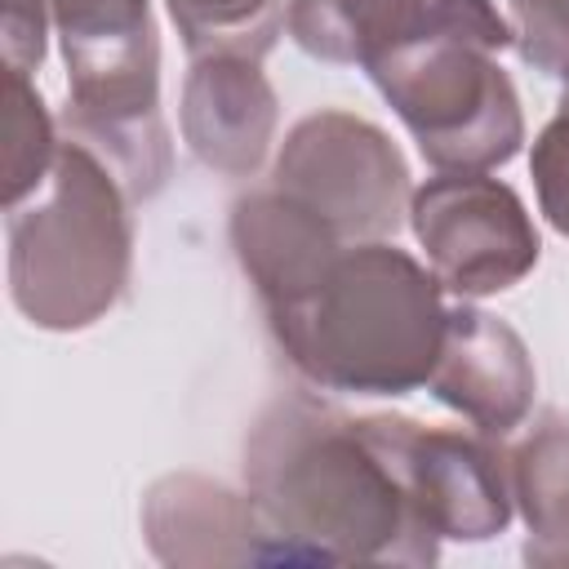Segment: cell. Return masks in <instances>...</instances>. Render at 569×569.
<instances>
[{
    "label": "cell",
    "mask_w": 569,
    "mask_h": 569,
    "mask_svg": "<svg viewBox=\"0 0 569 569\" xmlns=\"http://www.w3.org/2000/svg\"><path fill=\"white\" fill-rule=\"evenodd\" d=\"M533 173H538V191H542L547 218L569 236V98H565L560 116L547 124V133L538 138Z\"/></svg>",
    "instance_id": "cell-3"
},
{
    "label": "cell",
    "mask_w": 569,
    "mask_h": 569,
    "mask_svg": "<svg viewBox=\"0 0 569 569\" xmlns=\"http://www.w3.org/2000/svg\"><path fill=\"white\" fill-rule=\"evenodd\" d=\"M360 9H351V13H342V18H333L338 22V31H351V40H347V58H365L369 62V53H373V44H400V40H409V36H418L422 31V22H436L453 0H445V4H436L431 13L427 9H413L409 0H391L387 9H378L373 0H356ZM333 22H320V27H311V31H302L298 40L311 49Z\"/></svg>",
    "instance_id": "cell-2"
},
{
    "label": "cell",
    "mask_w": 569,
    "mask_h": 569,
    "mask_svg": "<svg viewBox=\"0 0 569 569\" xmlns=\"http://www.w3.org/2000/svg\"><path fill=\"white\" fill-rule=\"evenodd\" d=\"M173 18H182V27L191 31V49H200V36L213 31L218 40H236L231 31H240L244 22L253 27V18L262 9H271V0H169Z\"/></svg>",
    "instance_id": "cell-4"
},
{
    "label": "cell",
    "mask_w": 569,
    "mask_h": 569,
    "mask_svg": "<svg viewBox=\"0 0 569 569\" xmlns=\"http://www.w3.org/2000/svg\"><path fill=\"white\" fill-rule=\"evenodd\" d=\"M418 236L431 249L440 276L462 253V244H476L489 253L502 289L516 280L533 258L538 240L529 236L520 204L507 187L493 182H436L418 196Z\"/></svg>",
    "instance_id": "cell-1"
}]
</instances>
